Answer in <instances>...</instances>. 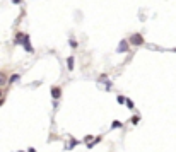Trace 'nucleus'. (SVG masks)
Wrapping results in <instances>:
<instances>
[{"label":"nucleus","instance_id":"1","mask_svg":"<svg viewBox=\"0 0 176 152\" xmlns=\"http://www.w3.org/2000/svg\"><path fill=\"white\" fill-rule=\"evenodd\" d=\"M17 41L19 43H22L24 45V48H26V51H33V48H31V45H29V38L26 36V34H17Z\"/></svg>","mask_w":176,"mask_h":152},{"label":"nucleus","instance_id":"2","mask_svg":"<svg viewBox=\"0 0 176 152\" xmlns=\"http://www.w3.org/2000/svg\"><path fill=\"white\" fill-rule=\"evenodd\" d=\"M130 41L133 43V45H142L144 39H142V36H140V34H133V36L130 38Z\"/></svg>","mask_w":176,"mask_h":152},{"label":"nucleus","instance_id":"3","mask_svg":"<svg viewBox=\"0 0 176 152\" xmlns=\"http://www.w3.org/2000/svg\"><path fill=\"white\" fill-rule=\"evenodd\" d=\"M60 92H62V91L58 89V87H53V89H51V96H53L55 99H57V98H60Z\"/></svg>","mask_w":176,"mask_h":152},{"label":"nucleus","instance_id":"4","mask_svg":"<svg viewBox=\"0 0 176 152\" xmlns=\"http://www.w3.org/2000/svg\"><path fill=\"white\" fill-rule=\"evenodd\" d=\"M120 53H125V51H127V41H121L120 43Z\"/></svg>","mask_w":176,"mask_h":152},{"label":"nucleus","instance_id":"5","mask_svg":"<svg viewBox=\"0 0 176 152\" xmlns=\"http://www.w3.org/2000/svg\"><path fill=\"white\" fill-rule=\"evenodd\" d=\"M67 63H69V68H70V70L74 68V58H72V57H69V60H67Z\"/></svg>","mask_w":176,"mask_h":152},{"label":"nucleus","instance_id":"6","mask_svg":"<svg viewBox=\"0 0 176 152\" xmlns=\"http://www.w3.org/2000/svg\"><path fill=\"white\" fill-rule=\"evenodd\" d=\"M2 84H5V77H4V74H0V86Z\"/></svg>","mask_w":176,"mask_h":152},{"label":"nucleus","instance_id":"7","mask_svg":"<svg viewBox=\"0 0 176 152\" xmlns=\"http://www.w3.org/2000/svg\"><path fill=\"white\" fill-rule=\"evenodd\" d=\"M111 127H113V128H116V127H121V123H120V121H113V125H111Z\"/></svg>","mask_w":176,"mask_h":152},{"label":"nucleus","instance_id":"8","mask_svg":"<svg viewBox=\"0 0 176 152\" xmlns=\"http://www.w3.org/2000/svg\"><path fill=\"white\" fill-rule=\"evenodd\" d=\"M17 79H19V75H12V77H10V82H14V80H17Z\"/></svg>","mask_w":176,"mask_h":152},{"label":"nucleus","instance_id":"9","mask_svg":"<svg viewBox=\"0 0 176 152\" xmlns=\"http://www.w3.org/2000/svg\"><path fill=\"white\" fill-rule=\"evenodd\" d=\"M19 2H21V0H14V4H19Z\"/></svg>","mask_w":176,"mask_h":152},{"label":"nucleus","instance_id":"10","mask_svg":"<svg viewBox=\"0 0 176 152\" xmlns=\"http://www.w3.org/2000/svg\"><path fill=\"white\" fill-rule=\"evenodd\" d=\"M0 98H2V91H0Z\"/></svg>","mask_w":176,"mask_h":152},{"label":"nucleus","instance_id":"11","mask_svg":"<svg viewBox=\"0 0 176 152\" xmlns=\"http://www.w3.org/2000/svg\"><path fill=\"white\" fill-rule=\"evenodd\" d=\"M0 104H2V99H0Z\"/></svg>","mask_w":176,"mask_h":152},{"label":"nucleus","instance_id":"12","mask_svg":"<svg viewBox=\"0 0 176 152\" xmlns=\"http://www.w3.org/2000/svg\"><path fill=\"white\" fill-rule=\"evenodd\" d=\"M21 152H22V150H21Z\"/></svg>","mask_w":176,"mask_h":152}]
</instances>
